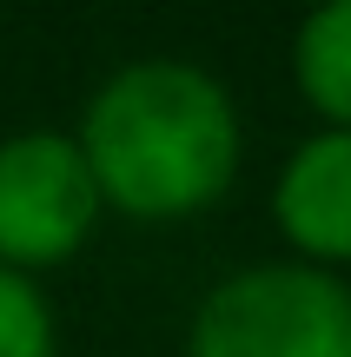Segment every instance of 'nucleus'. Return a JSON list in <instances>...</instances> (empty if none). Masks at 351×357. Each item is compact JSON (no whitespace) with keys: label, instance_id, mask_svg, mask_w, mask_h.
Instances as JSON below:
<instances>
[{"label":"nucleus","instance_id":"f257e3e1","mask_svg":"<svg viewBox=\"0 0 351 357\" xmlns=\"http://www.w3.org/2000/svg\"><path fill=\"white\" fill-rule=\"evenodd\" d=\"M100 205L133 225H179L225 199L246 126L219 73L199 60H126L93 86L73 132Z\"/></svg>","mask_w":351,"mask_h":357},{"label":"nucleus","instance_id":"39448f33","mask_svg":"<svg viewBox=\"0 0 351 357\" xmlns=\"http://www.w3.org/2000/svg\"><path fill=\"white\" fill-rule=\"evenodd\" d=\"M292 79L325 126L351 132V0H312L292 33Z\"/></svg>","mask_w":351,"mask_h":357},{"label":"nucleus","instance_id":"7ed1b4c3","mask_svg":"<svg viewBox=\"0 0 351 357\" xmlns=\"http://www.w3.org/2000/svg\"><path fill=\"white\" fill-rule=\"evenodd\" d=\"M100 185L80 159L73 132L27 126L0 139V265L53 271L100 231Z\"/></svg>","mask_w":351,"mask_h":357},{"label":"nucleus","instance_id":"423d86ee","mask_svg":"<svg viewBox=\"0 0 351 357\" xmlns=\"http://www.w3.org/2000/svg\"><path fill=\"white\" fill-rule=\"evenodd\" d=\"M0 357H60V324L40 278L0 265Z\"/></svg>","mask_w":351,"mask_h":357},{"label":"nucleus","instance_id":"20e7f679","mask_svg":"<svg viewBox=\"0 0 351 357\" xmlns=\"http://www.w3.org/2000/svg\"><path fill=\"white\" fill-rule=\"evenodd\" d=\"M272 225L299 252V265H351V132L318 126L285 153L272 178Z\"/></svg>","mask_w":351,"mask_h":357},{"label":"nucleus","instance_id":"f03ea898","mask_svg":"<svg viewBox=\"0 0 351 357\" xmlns=\"http://www.w3.org/2000/svg\"><path fill=\"white\" fill-rule=\"evenodd\" d=\"M186 357H351V284L299 258L246 265L199 298Z\"/></svg>","mask_w":351,"mask_h":357}]
</instances>
